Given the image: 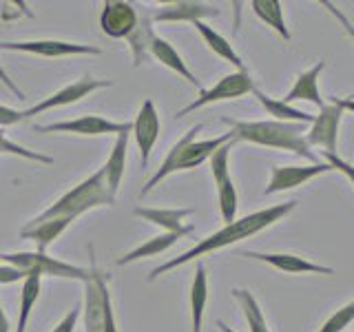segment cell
<instances>
[{"mask_svg": "<svg viewBox=\"0 0 354 332\" xmlns=\"http://www.w3.org/2000/svg\"><path fill=\"white\" fill-rule=\"evenodd\" d=\"M27 275H29V273H25V270L16 268V266H9V264L0 266V284H14V282H22Z\"/></svg>", "mask_w": 354, "mask_h": 332, "instance_id": "cell-35", "label": "cell"}, {"mask_svg": "<svg viewBox=\"0 0 354 332\" xmlns=\"http://www.w3.org/2000/svg\"><path fill=\"white\" fill-rule=\"evenodd\" d=\"M131 124H133L131 136L138 144L142 166H147L155 142H158V138H160V116H158V109H155V104H153V100H144L140 111H138L136 122H131Z\"/></svg>", "mask_w": 354, "mask_h": 332, "instance_id": "cell-12", "label": "cell"}, {"mask_svg": "<svg viewBox=\"0 0 354 332\" xmlns=\"http://www.w3.org/2000/svg\"><path fill=\"white\" fill-rule=\"evenodd\" d=\"M73 219L66 217H55V219H44V221H29V224L20 230L22 239H31L36 243V252H47V248L58 239L62 232L71 226Z\"/></svg>", "mask_w": 354, "mask_h": 332, "instance_id": "cell-18", "label": "cell"}, {"mask_svg": "<svg viewBox=\"0 0 354 332\" xmlns=\"http://www.w3.org/2000/svg\"><path fill=\"white\" fill-rule=\"evenodd\" d=\"M232 144H235V140H230V142H226V144H221V147L208 158L210 173H213L215 186H221L226 180H230V173H228V153H230V149H232Z\"/></svg>", "mask_w": 354, "mask_h": 332, "instance_id": "cell-31", "label": "cell"}, {"mask_svg": "<svg viewBox=\"0 0 354 332\" xmlns=\"http://www.w3.org/2000/svg\"><path fill=\"white\" fill-rule=\"evenodd\" d=\"M217 328H219L221 332H235V330H230V328L224 324V321H217Z\"/></svg>", "mask_w": 354, "mask_h": 332, "instance_id": "cell-40", "label": "cell"}, {"mask_svg": "<svg viewBox=\"0 0 354 332\" xmlns=\"http://www.w3.org/2000/svg\"><path fill=\"white\" fill-rule=\"evenodd\" d=\"M149 53H151L158 62H162L164 66H169L171 71H175L177 75H182L186 82H191L193 86H197L199 91H202V82H199V80H197V75H195L191 69H188V64L184 62V58H182L180 53H177V49L173 47V44H171L169 40H164V38H160V36H155L153 42H151Z\"/></svg>", "mask_w": 354, "mask_h": 332, "instance_id": "cell-21", "label": "cell"}, {"mask_svg": "<svg viewBox=\"0 0 354 332\" xmlns=\"http://www.w3.org/2000/svg\"><path fill=\"white\" fill-rule=\"evenodd\" d=\"M252 95L257 98V102L268 111V116H272V120L277 122H295V124H310L315 120V116L306 113L301 109H295L292 104H286L281 100L268 98L266 93H261L259 89H254Z\"/></svg>", "mask_w": 354, "mask_h": 332, "instance_id": "cell-25", "label": "cell"}, {"mask_svg": "<svg viewBox=\"0 0 354 332\" xmlns=\"http://www.w3.org/2000/svg\"><path fill=\"white\" fill-rule=\"evenodd\" d=\"M133 215L142 217L153 226L164 228V232H193V224H184L188 215H193V208H136Z\"/></svg>", "mask_w": 354, "mask_h": 332, "instance_id": "cell-17", "label": "cell"}, {"mask_svg": "<svg viewBox=\"0 0 354 332\" xmlns=\"http://www.w3.org/2000/svg\"><path fill=\"white\" fill-rule=\"evenodd\" d=\"M113 82L111 80H95V77H82V80H75L71 84L62 86L60 91H55L53 95L40 100L38 104H33L29 109L22 111V120H29L33 116H40L44 111H51V109H58V107H66V104H75L80 102L82 98L91 95L97 89H104V86H111Z\"/></svg>", "mask_w": 354, "mask_h": 332, "instance_id": "cell-10", "label": "cell"}, {"mask_svg": "<svg viewBox=\"0 0 354 332\" xmlns=\"http://www.w3.org/2000/svg\"><path fill=\"white\" fill-rule=\"evenodd\" d=\"M328 171H332V169L324 162L306 164V166H274L272 173H270V182L263 188V195L292 191V188L304 186L310 180H315L317 175H324Z\"/></svg>", "mask_w": 354, "mask_h": 332, "instance_id": "cell-13", "label": "cell"}, {"mask_svg": "<svg viewBox=\"0 0 354 332\" xmlns=\"http://www.w3.org/2000/svg\"><path fill=\"white\" fill-rule=\"evenodd\" d=\"M193 27L197 29V33L206 42V47L213 51L215 55L228 60L232 66H237V71H246V69H243V60L239 58V53L232 49V44L224 36H221V33H217L213 27H210L208 22H193Z\"/></svg>", "mask_w": 354, "mask_h": 332, "instance_id": "cell-23", "label": "cell"}, {"mask_svg": "<svg viewBox=\"0 0 354 332\" xmlns=\"http://www.w3.org/2000/svg\"><path fill=\"white\" fill-rule=\"evenodd\" d=\"M115 199L109 195L106 184H104V173L102 169L95 171L93 175L84 177V180L73 186L71 191H66L58 202L44 208L38 217L31 221H44V219H55V217H66V219H77L80 215L88 213V210L100 208V206H111Z\"/></svg>", "mask_w": 354, "mask_h": 332, "instance_id": "cell-4", "label": "cell"}, {"mask_svg": "<svg viewBox=\"0 0 354 332\" xmlns=\"http://www.w3.org/2000/svg\"><path fill=\"white\" fill-rule=\"evenodd\" d=\"M217 197H219V213L221 219L230 224L237 219V191L232 180H226L221 186H217Z\"/></svg>", "mask_w": 354, "mask_h": 332, "instance_id": "cell-30", "label": "cell"}, {"mask_svg": "<svg viewBox=\"0 0 354 332\" xmlns=\"http://www.w3.org/2000/svg\"><path fill=\"white\" fill-rule=\"evenodd\" d=\"M297 206L295 199L290 202H283V204H277V206H270V208H263V210H257V213H250L241 219H235L226 224L221 230L213 232V235L204 237L202 241H197L193 248L184 250L182 255H177V257L169 259L166 264L158 266V268H153L151 275H149V282H155L158 277L166 275L175 270L177 266H184L188 261H195L197 257H204V255H210L219 248H226V246H232V243H237L241 239H248L252 235H257V232L270 228L277 221H281L288 213H292Z\"/></svg>", "mask_w": 354, "mask_h": 332, "instance_id": "cell-1", "label": "cell"}, {"mask_svg": "<svg viewBox=\"0 0 354 332\" xmlns=\"http://www.w3.org/2000/svg\"><path fill=\"white\" fill-rule=\"evenodd\" d=\"M0 82H3L7 89H9V91L11 93H14L18 100H25V93H22L20 91V89H18V84H14V80H11V77H9V73L5 71V66H3V62H0Z\"/></svg>", "mask_w": 354, "mask_h": 332, "instance_id": "cell-38", "label": "cell"}, {"mask_svg": "<svg viewBox=\"0 0 354 332\" xmlns=\"http://www.w3.org/2000/svg\"><path fill=\"white\" fill-rule=\"evenodd\" d=\"M0 332H9V319L3 310V304H0Z\"/></svg>", "mask_w": 354, "mask_h": 332, "instance_id": "cell-39", "label": "cell"}, {"mask_svg": "<svg viewBox=\"0 0 354 332\" xmlns=\"http://www.w3.org/2000/svg\"><path fill=\"white\" fill-rule=\"evenodd\" d=\"M232 295H235V299L243 310V317H246L250 332H270L268 324H266V317L261 313V306L250 290H246V288H235Z\"/></svg>", "mask_w": 354, "mask_h": 332, "instance_id": "cell-29", "label": "cell"}, {"mask_svg": "<svg viewBox=\"0 0 354 332\" xmlns=\"http://www.w3.org/2000/svg\"><path fill=\"white\" fill-rule=\"evenodd\" d=\"M184 235H186V232H162V235H158V237H151V239H147L144 243H140L138 248H133L127 255H122V257L118 259V266L133 264V261H138L142 257H155V255L169 250L173 243L180 241Z\"/></svg>", "mask_w": 354, "mask_h": 332, "instance_id": "cell-24", "label": "cell"}, {"mask_svg": "<svg viewBox=\"0 0 354 332\" xmlns=\"http://www.w3.org/2000/svg\"><path fill=\"white\" fill-rule=\"evenodd\" d=\"M321 158H324V164H328L332 171H335V169H337V171H343V173H346L348 180H352V166H350L348 162H343L337 153H326V151H324V153H321Z\"/></svg>", "mask_w": 354, "mask_h": 332, "instance_id": "cell-34", "label": "cell"}, {"mask_svg": "<svg viewBox=\"0 0 354 332\" xmlns=\"http://www.w3.org/2000/svg\"><path fill=\"white\" fill-rule=\"evenodd\" d=\"M18 122H22V111L0 104V127H11V124H18Z\"/></svg>", "mask_w": 354, "mask_h": 332, "instance_id": "cell-37", "label": "cell"}, {"mask_svg": "<svg viewBox=\"0 0 354 332\" xmlns=\"http://www.w3.org/2000/svg\"><path fill=\"white\" fill-rule=\"evenodd\" d=\"M77 319H80V308H73L69 310L62 319H60V324L55 326L51 332H73L75 330V324H77Z\"/></svg>", "mask_w": 354, "mask_h": 332, "instance_id": "cell-36", "label": "cell"}, {"mask_svg": "<svg viewBox=\"0 0 354 332\" xmlns=\"http://www.w3.org/2000/svg\"><path fill=\"white\" fill-rule=\"evenodd\" d=\"M131 122H118L102 116H80L75 120H62L53 124H33L38 133H73V136H120L131 133Z\"/></svg>", "mask_w": 354, "mask_h": 332, "instance_id": "cell-9", "label": "cell"}, {"mask_svg": "<svg viewBox=\"0 0 354 332\" xmlns=\"http://www.w3.org/2000/svg\"><path fill=\"white\" fill-rule=\"evenodd\" d=\"M243 257L250 259H259L270 264L272 268L283 270V273H317V275H332L335 270L330 266H321V264H313L306 257H299V255H290V252H257V250H246Z\"/></svg>", "mask_w": 354, "mask_h": 332, "instance_id": "cell-16", "label": "cell"}, {"mask_svg": "<svg viewBox=\"0 0 354 332\" xmlns=\"http://www.w3.org/2000/svg\"><path fill=\"white\" fill-rule=\"evenodd\" d=\"M204 129V124H195L191 131L186 133V136L182 140H177L175 147L169 151V155L164 158L162 166L158 171H155L147 184L142 186V197L144 195H149L155 186H158L162 180H166L169 175L177 173V171H188V169H195V166L199 164H204L210 155H213L221 144H226L230 140H235L230 136V133H224V136H219V138H210V140H195V136L199 131Z\"/></svg>", "mask_w": 354, "mask_h": 332, "instance_id": "cell-3", "label": "cell"}, {"mask_svg": "<svg viewBox=\"0 0 354 332\" xmlns=\"http://www.w3.org/2000/svg\"><path fill=\"white\" fill-rule=\"evenodd\" d=\"M153 38H155V33H153V20L149 16H142L138 20L136 29H133L129 36H127L131 53H133V66H136V69L149 60V55H151L149 49H151Z\"/></svg>", "mask_w": 354, "mask_h": 332, "instance_id": "cell-26", "label": "cell"}, {"mask_svg": "<svg viewBox=\"0 0 354 332\" xmlns=\"http://www.w3.org/2000/svg\"><path fill=\"white\" fill-rule=\"evenodd\" d=\"M0 153H7V155H18V158H25V160H31V162H40V164H51L53 160L49 155H42V153H36V151H29L25 147H20V144L11 142L3 129H0Z\"/></svg>", "mask_w": 354, "mask_h": 332, "instance_id": "cell-32", "label": "cell"}, {"mask_svg": "<svg viewBox=\"0 0 354 332\" xmlns=\"http://www.w3.org/2000/svg\"><path fill=\"white\" fill-rule=\"evenodd\" d=\"M219 9L208 3H197V0H175V3H164L153 22H204L206 18H217Z\"/></svg>", "mask_w": 354, "mask_h": 332, "instance_id": "cell-15", "label": "cell"}, {"mask_svg": "<svg viewBox=\"0 0 354 332\" xmlns=\"http://www.w3.org/2000/svg\"><path fill=\"white\" fill-rule=\"evenodd\" d=\"M40 288H42V277L36 273H29L25 279H22L20 288V310H18V328L16 332H25L27 330V321L36 302L40 299Z\"/></svg>", "mask_w": 354, "mask_h": 332, "instance_id": "cell-27", "label": "cell"}, {"mask_svg": "<svg viewBox=\"0 0 354 332\" xmlns=\"http://www.w3.org/2000/svg\"><path fill=\"white\" fill-rule=\"evenodd\" d=\"M106 282L109 277L102 270L91 268V277L84 284V332H118Z\"/></svg>", "mask_w": 354, "mask_h": 332, "instance_id": "cell-5", "label": "cell"}, {"mask_svg": "<svg viewBox=\"0 0 354 332\" xmlns=\"http://www.w3.org/2000/svg\"><path fill=\"white\" fill-rule=\"evenodd\" d=\"M352 109V98H330V104L319 109V116H315V120L310 122V131H306L304 138L308 147H321L326 149V153H337V133L341 118Z\"/></svg>", "mask_w": 354, "mask_h": 332, "instance_id": "cell-7", "label": "cell"}, {"mask_svg": "<svg viewBox=\"0 0 354 332\" xmlns=\"http://www.w3.org/2000/svg\"><path fill=\"white\" fill-rule=\"evenodd\" d=\"M129 138H131V133H120V136H115V142H113V151H111L109 160H106V162H104V166H102L106 191H109V195L113 197V199H115V195H118V191H120L122 177H124Z\"/></svg>", "mask_w": 354, "mask_h": 332, "instance_id": "cell-19", "label": "cell"}, {"mask_svg": "<svg viewBox=\"0 0 354 332\" xmlns=\"http://www.w3.org/2000/svg\"><path fill=\"white\" fill-rule=\"evenodd\" d=\"M0 259L9 266H16V268L25 270V273H36L40 277L49 275V277H60V279H75L86 284L88 277H91V268H80V266L60 261L55 257H49L47 252H5L0 255Z\"/></svg>", "mask_w": 354, "mask_h": 332, "instance_id": "cell-6", "label": "cell"}, {"mask_svg": "<svg viewBox=\"0 0 354 332\" xmlns=\"http://www.w3.org/2000/svg\"><path fill=\"white\" fill-rule=\"evenodd\" d=\"M140 20V14L136 5L124 3V0H106L102 5V14H100V27L109 38H127L129 33L136 29Z\"/></svg>", "mask_w": 354, "mask_h": 332, "instance_id": "cell-14", "label": "cell"}, {"mask_svg": "<svg viewBox=\"0 0 354 332\" xmlns=\"http://www.w3.org/2000/svg\"><path fill=\"white\" fill-rule=\"evenodd\" d=\"M224 124L230 127L228 133L235 138V142H250V144H259V147H268V149L290 151L295 155H301V158L310 160V164L321 162L306 144L304 124L277 122V120L246 122V120H228V118H224Z\"/></svg>", "mask_w": 354, "mask_h": 332, "instance_id": "cell-2", "label": "cell"}, {"mask_svg": "<svg viewBox=\"0 0 354 332\" xmlns=\"http://www.w3.org/2000/svg\"><path fill=\"white\" fill-rule=\"evenodd\" d=\"M254 16L261 22H266L270 29H274L283 40H290V31L286 27V18H283V9L279 0H252L250 3Z\"/></svg>", "mask_w": 354, "mask_h": 332, "instance_id": "cell-28", "label": "cell"}, {"mask_svg": "<svg viewBox=\"0 0 354 332\" xmlns=\"http://www.w3.org/2000/svg\"><path fill=\"white\" fill-rule=\"evenodd\" d=\"M324 69H326V62H317L313 69L299 73L292 89L288 91V95L281 100V102L290 104V102H295V100H306V102H313L319 109L324 107L326 102H324V98H321V93H319V75Z\"/></svg>", "mask_w": 354, "mask_h": 332, "instance_id": "cell-20", "label": "cell"}, {"mask_svg": "<svg viewBox=\"0 0 354 332\" xmlns=\"http://www.w3.org/2000/svg\"><path fill=\"white\" fill-rule=\"evenodd\" d=\"M206 304H208V275H206V266L202 261H197L195 277L191 284V332H202Z\"/></svg>", "mask_w": 354, "mask_h": 332, "instance_id": "cell-22", "label": "cell"}, {"mask_svg": "<svg viewBox=\"0 0 354 332\" xmlns=\"http://www.w3.org/2000/svg\"><path fill=\"white\" fill-rule=\"evenodd\" d=\"M254 82L248 71H235L230 75H224L217 84H213L210 89H202L199 91V98H195L191 104H186L184 109L177 111V118H184L193 111L208 107V104H215V102H226V100H237L243 98L254 91Z\"/></svg>", "mask_w": 354, "mask_h": 332, "instance_id": "cell-8", "label": "cell"}, {"mask_svg": "<svg viewBox=\"0 0 354 332\" xmlns=\"http://www.w3.org/2000/svg\"><path fill=\"white\" fill-rule=\"evenodd\" d=\"M0 49L5 51H22L42 55V58H66V55H100L102 49L93 44H77L66 40H22V42H0Z\"/></svg>", "mask_w": 354, "mask_h": 332, "instance_id": "cell-11", "label": "cell"}, {"mask_svg": "<svg viewBox=\"0 0 354 332\" xmlns=\"http://www.w3.org/2000/svg\"><path fill=\"white\" fill-rule=\"evenodd\" d=\"M352 319H354V304L350 302L343 308H339L335 315H330L317 332H343L352 324Z\"/></svg>", "mask_w": 354, "mask_h": 332, "instance_id": "cell-33", "label": "cell"}]
</instances>
